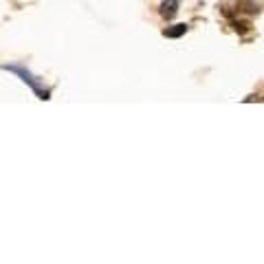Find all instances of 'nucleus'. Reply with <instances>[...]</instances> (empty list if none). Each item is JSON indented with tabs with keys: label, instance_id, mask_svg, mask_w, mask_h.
<instances>
[{
	"label": "nucleus",
	"instance_id": "1",
	"mask_svg": "<svg viewBox=\"0 0 264 264\" xmlns=\"http://www.w3.org/2000/svg\"><path fill=\"white\" fill-rule=\"evenodd\" d=\"M233 9H235V13H247V16H253V13L260 11V7H258L256 2H251V0H238Z\"/></svg>",
	"mask_w": 264,
	"mask_h": 264
},
{
	"label": "nucleus",
	"instance_id": "3",
	"mask_svg": "<svg viewBox=\"0 0 264 264\" xmlns=\"http://www.w3.org/2000/svg\"><path fill=\"white\" fill-rule=\"evenodd\" d=\"M185 31H187V25H174L172 29H165L163 35L165 37H181Z\"/></svg>",
	"mask_w": 264,
	"mask_h": 264
},
{
	"label": "nucleus",
	"instance_id": "5",
	"mask_svg": "<svg viewBox=\"0 0 264 264\" xmlns=\"http://www.w3.org/2000/svg\"><path fill=\"white\" fill-rule=\"evenodd\" d=\"M262 99H264V97H262Z\"/></svg>",
	"mask_w": 264,
	"mask_h": 264
},
{
	"label": "nucleus",
	"instance_id": "2",
	"mask_svg": "<svg viewBox=\"0 0 264 264\" xmlns=\"http://www.w3.org/2000/svg\"><path fill=\"white\" fill-rule=\"evenodd\" d=\"M176 7H178V0H165V2L161 4V16L165 18V20H172L178 11Z\"/></svg>",
	"mask_w": 264,
	"mask_h": 264
},
{
	"label": "nucleus",
	"instance_id": "4",
	"mask_svg": "<svg viewBox=\"0 0 264 264\" xmlns=\"http://www.w3.org/2000/svg\"><path fill=\"white\" fill-rule=\"evenodd\" d=\"M233 31L240 33V35H242V33H249L251 31V22L249 20H235L233 22Z\"/></svg>",
	"mask_w": 264,
	"mask_h": 264
}]
</instances>
